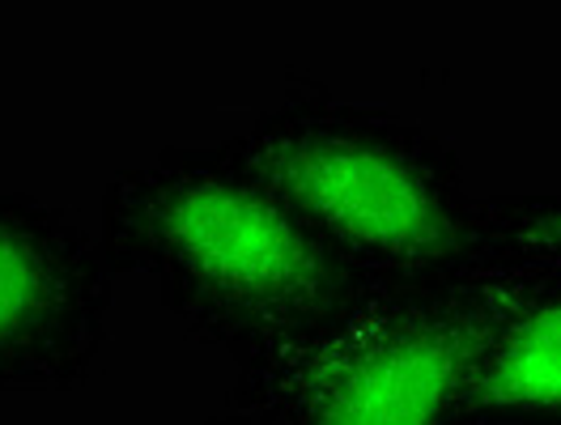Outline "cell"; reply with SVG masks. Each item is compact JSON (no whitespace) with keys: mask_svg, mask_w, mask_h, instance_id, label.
<instances>
[{"mask_svg":"<svg viewBox=\"0 0 561 425\" xmlns=\"http://www.w3.org/2000/svg\"><path fill=\"white\" fill-rule=\"evenodd\" d=\"M103 251L239 370L319 336L370 282L230 145H183L124 166L103 192Z\"/></svg>","mask_w":561,"mask_h":425,"instance_id":"6da1fadb","label":"cell"},{"mask_svg":"<svg viewBox=\"0 0 561 425\" xmlns=\"http://www.w3.org/2000/svg\"><path fill=\"white\" fill-rule=\"evenodd\" d=\"M226 145L370 285L481 273L485 200L425 124L294 90Z\"/></svg>","mask_w":561,"mask_h":425,"instance_id":"7a4b0ae2","label":"cell"},{"mask_svg":"<svg viewBox=\"0 0 561 425\" xmlns=\"http://www.w3.org/2000/svg\"><path fill=\"white\" fill-rule=\"evenodd\" d=\"M485 277L370 285L307 345L239 370L213 425H468Z\"/></svg>","mask_w":561,"mask_h":425,"instance_id":"3957f363","label":"cell"},{"mask_svg":"<svg viewBox=\"0 0 561 425\" xmlns=\"http://www.w3.org/2000/svg\"><path fill=\"white\" fill-rule=\"evenodd\" d=\"M111 289L99 234L38 196H0V391L85 388L106 345Z\"/></svg>","mask_w":561,"mask_h":425,"instance_id":"277c9868","label":"cell"},{"mask_svg":"<svg viewBox=\"0 0 561 425\" xmlns=\"http://www.w3.org/2000/svg\"><path fill=\"white\" fill-rule=\"evenodd\" d=\"M485 277L468 425H561V273Z\"/></svg>","mask_w":561,"mask_h":425,"instance_id":"5b68a950","label":"cell"},{"mask_svg":"<svg viewBox=\"0 0 561 425\" xmlns=\"http://www.w3.org/2000/svg\"><path fill=\"white\" fill-rule=\"evenodd\" d=\"M558 268L561 273V192L485 200L481 273Z\"/></svg>","mask_w":561,"mask_h":425,"instance_id":"8992f818","label":"cell"}]
</instances>
